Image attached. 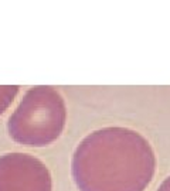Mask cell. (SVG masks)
Masks as SVG:
<instances>
[{
    "mask_svg": "<svg viewBox=\"0 0 170 191\" xmlns=\"http://www.w3.org/2000/svg\"><path fill=\"white\" fill-rule=\"evenodd\" d=\"M156 171L150 143L128 127H102L84 137L73 154L80 191H145Z\"/></svg>",
    "mask_w": 170,
    "mask_h": 191,
    "instance_id": "cell-1",
    "label": "cell"
},
{
    "mask_svg": "<svg viewBox=\"0 0 170 191\" xmlns=\"http://www.w3.org/2000/svg\"><path fill=\"white\" fill-rule=\"evenodd\" d=\"M67 122L63 95L51 87H34L23 96L9 118L7 130L18 144L28 147L48 146L61 136Z\"/></svg>",
    "mask_w": 170,
    "mask_h": 191,
    "instance_id": "cell-2",
    "label": "cell"
},
{
    "mask_svg": "<svg viewBox=\"0 0 170 191\" xmlns=\"http://www.w3.org/2000/svg\"><path fill=\"white\" fill-rule=\"evenodd\" d=\"M0 191H53V178L40 159L6 153L0 156Z\"/></svg>",
    "mask_w": 170,
    "mask_h": 191,
    "instance_id": "cell-3",
    "label": "cell"
},
{
    "mask_svg": "<svg viewBox=\"0 0 170 191\" xmlns=\"http://www.w3.org/2000/svg\"><path fill=\"white\" fill-rule=\"evenodd\" d=\"M18 94V87L10 85V87H0V115L13 104L16 95Z\"/></svg>",
    "mask_w": 170,
    "mask_h": 191,
    "instance_id": "cell-4",
    "label": "cell"
},
{
    "mask_svg": "<svg viewBox=\"0 0 170 191\" xmlns=\"http://www.w3.org/2000/svg\"><path fill=\"white\" fill-rule=\"evenodd\" d=\"M157 191H170V175L163 181L160 185H159V188Z\"/></svg>",
    "mask_w": 170,
    "mask_h": 191,
    "instance_id": "cell-5",
    "label": "cell"
}]
</instances>
